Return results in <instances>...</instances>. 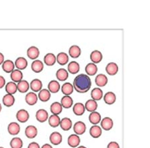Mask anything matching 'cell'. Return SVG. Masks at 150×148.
<instances>
[{
    "mask_svg": "<svg viewBox=\"0 0 150 148\" xmlns=\"http://www.w3.org/2000/svg\"><path fill=\"white\" fill-rule=\"evenodd\" d=\"M91 86V79L88 75L79 74L75 77L73 87L78 93H84L88 92Z\"/></svg>",
    "mask_w": 150,
    "mask_h": 148,
    "instance_id": "obj_1",
    "label": "cell"
},
{
    "mask_svg": "<svg viewBox=\"0 0 150 148\" xmlns=\"http://www.w3.org/2000/svg\"><path fill=\"white\" fill-rule=\"evenodd\" d=\"M16 118L19 122L25 123L28 122L30 118V114L25 110H20L17 112Z\"/></svg>",
    "mask_w": 150,
    "mask_h": 148,
    "instance_id": "obj_2",
    "label": "cell"
},
{
    "mask_svg": "<svg viewBox=\"0 0 150 148\" xmlns=\"http://www.w3.org/2000/svg\"><path fill=\"white\" fill-rule=\"evenodd\" d=\"M118 70H119L118 65L114 62H110L106 65L105 71L110 76H115V74H117Z\"/></svg>",
    "mask_w": 150,
    "mask_h": 148,
    "instance_id": "obj_3",
    "label": "cell"
},
{
    "mask_svg": "<svg viewBox=\"0 0 150 148\" xmlns=\"http://www.w3.org/2000/svg\"><path fill=\"white\" fill-rule=\"evenodd\" d=\"M35 117L39 122L43 123L47 120L48 113L46 110H43V109H40L36 112Z\"/></svg>",
    "mask_w": 150,
    "mask_h": 148,
    "instance_id": "obj_4",
    "label": "cell"
},
{
    "mask_svg": "<svg viewBox=\"0 0 150 148\" xmlns=\"http://www.w3.org/2000/svg\"><path fill=\"white\" fill-rule=\"evenodd\" d=\"M86 130V125L83 122H77L74 124V131L77 135H83Z\"/></svg>",
    "mask_w": 150,
    "mask_h": 148,
    "instance_id": "obj_5",
    "label": "cell"
},
{
    "mask_svg": "<svg viewBox=\"0 0 150 148\" xmlns=\"http://www.w3.org/2000/svg\"><path fill=\"white\" fill-rule=\"evenodd\" d=\"M25 134L29 139H33L38 135V129L33 125H28L25 128Z\"/></svg>",
    "mask_w": 150,
    "mask_h": 148,
    "instance_id": "obj_6",
    "label": "cell"
},
{
    "mask_svg": "<svg viewBox=\"0 0 150 148\" xmlns=\"http://www.w3.org/2000/svg\"><path fill=\"white\" fill-rule=\"evenodd\" d=\"M50 141L53 145H59L62 142V135L59 132H53L50 136Z\"/></svg>",
    "mask_w": 150,
    "mask_h": 148,
    "instance_id": "obj_7",
    "label": "cell"
},
{
    "mask_svg": "<svg viewBox=\"0 0 150 148\" xmlns=\"http://www.w3.org/2000/svg\"><path fill=\"white\" fill-rule=\"evenodd\" d=\"M28 57L31 59H35L40 55V50L35 46H31L27 51Z\"/></svg>",
    "mask_w": 150,
    "mask_h": 148,
    "instance_id": "obj_8",
    "label": "cell"
},
{
    "mask_svg": "<svg viewBox=\"0 0 150 148\" xmlns=\"http://www.w3.org/2000/svg\"><path fill=\"white\" fill-rule=\"evenodd\" d=\"M25 101L28 105L30 106H34L35 104L37 103L38 100V97L37 94H35L33 92H30L25 96Z\"/></svg>",
    "mask_w": 150,
    "mask_h": 148,
    "instance_id": "obj_9",
    "label": "cell"
},
{
    "mask_svg": "<svg viewBox=\"0 0 150 148\" xmlns=\"http://www.w3.org/2000/svg\"><path fill=\"white\" fill-rule=\"evenodd\" d=\"M113 125L112 119L109 117L104 118L101 122V127L105 131H110L113 127Z\"/></svg>",
    "mask_w": 150,
    "mask_h": 148,
    "instance_id": "obj_10",
    "label": "cell"
},
{
    "mask_svg": "<svg viewBox=\"0 0 150 148\" xmlns=\"http://www.w3.org/2000/svg\"><path fill=\"white\" fill-rule=\"evenodd\" d=\"M67 143L71 147H77L80 144V138L77 135L71 134L68 137Z\"/></svg>",
    "mask_w": 150,
    "mask_h": 148,
    "instance_id": "obj_11",
    "label": "cell"
},
{
    "mask_svg": "<svg viewBox=\"0 0 150 148\" xmlns=\"http://www.w3.org/2000/svg\"><path fill=\"white\" fill-rule=\"evenodd\" d=\"M103 59V55L101 52L98 50L93 51L90 54V59L91 61L93 62V64H98V63L101 62V60Z\"/></svg>",
    "mask_w": 150,
    "mask_h": 148,
    "instance_id": "obj_12",
    "label": "cell"
},
{
    "mask_svg": "<svg viewBox=\"0 0 150 148\" xmlns=\"http://www.w3.org/2000/svg\"><path fill=\"white\" fill-rule=\"evenodd\" d=\"M8 132L11 135H16L20 132V126L16 122H11L8 127Z\"/></svg>",
    "mask_w": 150,
    "mask_h": 148,
    "instance_id": "obj_13",
    "label": "cell"
},
{
    "mask_svg": "<svg viewBox=\"0 0 150 148\" xmlns=\"http://www.w3.org/2000/svg\"><path fill=\"white\" fill-rule=\"evenodd\" d=\"M14 65H16V67L18 68V69L21 71V70L25 69L26 67H27L28 63L25 58H24L23 57H19L18 58H17Z\"/></svg>",
    "mask_w": 150,
    "mask_h": 148,
    "instance_id": "obj_14",
    "label": "cell"
},
{
    "mask_svg": "<svg viewBox=\"0 0 150 148\" xmlns=\"http://www.w3.org/2000/svg\"><path fill=\"white\" fill-rule=\"evenodd\" d=\"M23 77V73L19 69H14L10 75L11 79L14 83H19L22 80Z\"/></svg>",
    "mask_w": 150,
    "mask_h": 148,
    "instance_id": "obj_15",
    "label": "cell"
},
{
    "mask_svg": "<svg viewBox=\"0 0 150 148\" xmlns=\"http://www.w3.org/2000/svg\"><path fill=\"white\" fill-rule=\"evenodd\" d=\"M108 77H106L105 75L104 74H99L96 76V79H95V82L97 86L99 87H104L106 86L108 84Z\"/></svg>",
    "mask_w": 150,
    "mask_h": 148,
    "instance_id": "obj_16",
    "label": "cell"
},
{
    "mask_svg": "<svg viewBox=\"0 0 150 148\" xmlns=\"http://www.w3.org/2000/svg\"><path fill=\"white\" fill-rule=\"evenodd\" d=\"M30 86L31 87V90L34 92H38L42 89L43 84L40 79H34L31 81Z\"/></svg>",
    "mask_w": 150,
    "mask_h": 148,
    "instance_id": "obj_17",
    "label": "cell"
},
{
    "mask_svg": "<svg viewBox=\"0 0 150 148\" xmlns=\"http://www.w3.org/2000/svg\"><path fill=\"white\" fill-rule=\"evenodd\" d=\"M89 134L93 138H98L102 134V130L100 126L94 125L89 130Z\"/></svg>",
    "mask_w": 150,
    "mask_h": 148,
    "instance_id": "obj_18",
    "label": "cell"
},
{
    "mask_svg": "<svg viewBox=\"0 0 150 148\" xmlns=\"http://www.w3.org/2000/svg\"><path fill=\"white\" fill-rule=\"evenodd\" d=\"M15 68L14 63L11 60H6L2 64V69L6 73H11Z\"/></svg>",
    "mask_w": 150,
    "mask_h": 148,
    "instance_id": "obj_19",
    "label": "cell"
},
{
    "mask_svg": "<svg viewBox=\"0 0 150 148\" xmlns=\"http://www.w3.org/2000/svg\"><path fill=\"white\" fill-rule=\"evenodd\" d=\"M56 61L58 64L61 65L67 64L69 62V56L66 53L61 52L59 53L56 57Z\"/></svg>",
    "mask_w": 150,
    "mask_h": 148,
    "instance_id": "obj_20",
    "label": "cell"
},
{
    "mask_svg": "<svg viewBox=\"0 0 150 148\" xmlns=\"http://www.w3.org/2000/svg\"><path fill=\"white\" fill-rule=\"evenodd\" d=\"M104 101L108 105H112L116 101V96L114 93L112 91L107 92L103 97Z\"/></svg>",
    "mask_w": 150,
    "mask_h": 148,
    "instance_id": "obj_21",
    "label": "cell"
},
{
    "mask_svg": "<svg viewBox=\"0 0 150 148\" xmlns=\"http://www.w3.org/2000/svg\"><path fill=\"white\" fill-rule=\"evenodd\" d=\"M60 89V84L56 80H52L48 84V90L50 93H56Z\"/></svg>",
    "mask_w": 150,
    "mask_h": 148,
    "instance_id": "obj_22",
    "label": "cell"
},
{
    "mask_svg": "<svg viewBox=\"0 0 150 148\" xmlns=\"http://www.w3.org/2000/svg\"><path fill=\"white\" fill-rule=\"evenodd\" d=\"M38 98L43 102H46L49 101L51 98V93L47 89H42L40 91V93L38 94Z\"/></svg>",
    "mask_w": 150,
    "mask_h": 148,
    "instance_id": "obj_23",
    "label": "cell"
},
{
    "mask_svg": "<svg viewBox=\"0 0 150 148\" xmlns=\"http://www.w3.org/2000/svg\"><path fill=\"white\" fill-rule=\"evenodd\" d=\"M59 125L64 131H69L72 127V122L69 118H64L60 121Z\"/></svg>",
    "mask_w": 150,
    "mask_h": 148,
    "instance_id": "obj_24",
    "label": "cell"
},
{
    "mask_svg": "<svg viewBox=\"0 0 150 148\" xmlns=\"http://www.w3.org/2000/svg\"><path fill=\"white\" fill-rule=\"evenodd\" d=\"M67 69H68L69 73L71 74H76L79 72L80 69V66L78 63L73 61L69 63L68 66H67Z\"/></svg>",
    "mask_w": 150,
    "mask_h": 148,
    "instance_id": "obj_25",
    "label": "cell"
},
{
    "mask_svg": "<svg viewBox=\"0 0 150 148\" xmlns=\"http://www.w3.org/2000/svg\"><path fill=\"white\" fill-rule=\"evenodd\" d=\"M85 109L87 111H89V112H93L95 111L97 108H98V103H97L96 101L93 100V99H89L86 101V104H85Z\"/></svg>",
    "mask_w": 150,
    "mask_h": 148,
    "instance_id": "obj_26",
    "label": "cell"
},
{
    "mask_svg": "<svg viewBox=\"0 0 150 148\" xmlns=\"http://www.w3.org/2000/svg\"><path fill=\"white\" fill-rule=\"evenodd\" d=\"M85 106L82 103H76L73 108L74 114L77 116H81L85 113Z\"/></svg>",
    "mask_w": 150,
    "mask_h": 148,
    "instance_id": "obj_27",
    "label": "cell"
},
{
    "mask_svg": "<svg viewBox=\"0 0 150 148\" xmlns=\"http://www.w3.org/2000/svg\"><path fill=\"white\" fill-rule=\"evenodd\" d=\"M56 62V57L52 53H49L45 55L44 63L48 66H52Z\"/></svg>",
    "mask_w": 150,
    "mask_h": 148,
    "instance_id": "obj_28",
    "label": "cell"
},
{
    "mask_svg": "<svg viewBox=\"0 0 150 148\" xmlns=\"http://www.w3.org/2000/svg\"><path fill=\"white\" fill-rule=\"evenodd\" d=\"M62 91L65 96H69L74 91L73 85L69 83V82L64 84L62 87Z\"/></svg>",
    "mask_w": 150,
    "mask_h": 148,
    "instance_id": "obj_29",
    "label": "cell"
},
{
    "mask_svg": "<svg viewBox=\"0 0 150 148\" xmlns=\"http://www.w3.org/2000/svg\"><path fill=\"white\" fill-rule=\"evenodd\" d=\"M101 115L100 113L97 111H93L91 112L89 116V120L91 123L93 125H97L101 122Z\"/></svg>",
    "mask_w": 150,
    "mask_h": 148,
    "instance_id": "obj_30",
    "label": "cell"
},
{
    "mask_svg": "<svg viewBox=\"0 0 150 148\" xmlns=\"http://www.w3.org/2000/svg\"><path fill=\"white\" fill-rule=\"evenodd\" d=\"M17 87H18V90L20 93H24L28 91L29 88H30V84L26 80H21L17 85Z\"/></svg>",
    "mask_w": 150,
    "mask_h": 148,
    "instance_id": "obj_31",
    "label": "cell"
},
{
    "mask_svg": "<svg viewBox=\"0 0 150 148\" xmlns=\"http://www.w3.org/2000/svg\"><path fill=\"white\" fill-rule=\"evenodd\" d=\"M69 54L72 58H77L81 55V49L77 45H72L69 49Z\"/></svg>",
    "mask_w": 150,
    "mask_h": 148,
    "instance_id": "obj_32",
    "label": "cell"
},
{
    "mask_svg": "<svg viewBox=\"0 0 150 148\" xmlns=\"http://www.w3.org/2000/svg\"><path fill=\"white\" fill-rule=\"evenodd\" d=\"M31 69L35 73H40L43 69V64L40 60H35L31 65Z\"/></svg>",
    "mask_w": 150,
    "mask_h": 148,
    "instance_id": "obj_33",
    "label": "cell"
},
{
    "mask_svg": "<svg viewBox=\"0 0 150 148\" xmlns=\"http://www.w3.org/2000/svg\"><path fill=\"white\" fill-rule=\"evenodd\" d=\"M73 99H72V98L70 96H65L64 97H63L61 99V105L62 106V108L64 107V108H70L72 106H73Z\"/></svg>",
    "mask_w": 150,
    "mask_h": 148,
    "instance_id": "obj_34",
    "label": "cell"
},
{
    "mask_svg": "<svg viewBox=\"0 0 150 148\" xmlns=\"http://www.w3.org/2000/svg\"><path fill=\"white\" fill-rule=\"evenodd\" d=\"M91 97L93 100L98 101L103 98V91L100 88H94L91 92Z\"/></svg>",
    "mask_w": 150,
    "mask_h": 148,
    "instance_id": "obj_35",
    "label": "cell"
},
{
    "mask_svg": "<svg viewBox=\"0 0 150 148\" xmlns=\"http://www.w3.org/2000/svg\"><path fill=\"white\" fill-rule=\"evenodd\" d=\"M69 74L66 69L64 68L59 69L56 72V77L58 80L61 81H66V80L68 78Z\"/></svg>",
    "mask_w": 150,
    "mask_h": 148,
    "instance_id": "obj_36",
    "label": "cell"
},
{
    "mask_svg": "<svg viewBox=\"0 0 150 148\" xmlns=\"http://www.w3.org/2000/svg\"><path fill=\"white\" fill-rule=\"evenodd\" d=\"M3 103L6 107H11L15 103V98L13 95L11 94H6L3 98Z\"/></svg>",
    "mask_w": 150,
    "mask_h": 148,
    "instance_id": "obj_37",
    "label": "cell"
},
{
    "mask_svg": "<svg viewBox=\"0 0 150 148\" xmlns=\"http://www.w3.org/2000/svg\"><path fill=\"white\" fill-rule=\"evenodd\" d=\"M86 69V72L88 76H93L94 75H96V73L98 72V68L96 64H93V63H89V64L86 65V69Z\"/></svg>",
    "mask_w": 150,
    "mask_h": 148,
    "instance_id": "obj_38",
    "label": "cell"
},
{
    "mask_svg": "<svg viewBox=\"0 0 150 148\" xmlns=\"http://www.w3.org/2000/svg\"><path fill=\"white\" fill-rule=\"evenodd\" d=\"M62 109L63 108L61 105V103H59V102L53 103L50 107L51 112L53 113V115H58L59 114L62 113Z\"/></svg>",
    "mask_w": 150,
    "mask_h": 148,
    "instance_id": "obj_39",
    "label": "cell"
},
{
    "mask_svg": "<svg viewBox=\"0 0 150 148\" xmlns=\"http://www.w3.org/2000/svg\"><path fill=\"white\" fill-rule=\"evenodd\" d=\"M6 91L8 93V94H15L17 91H18V87H17V85L16 83L13 81H9L6 86Z\"/></svg>",
    "mask_w": 150,
    "mask_h": 148,
    "instance_id": "obj_40",
    "label": "cell"
},
{
    "mask_svg": "<svg viewBox=\"0 0 150 148\" xmlns=\"http://www.w3.org/2000/svg\"><path fill=\"white\" fill-rule=\"evenodd\" d=\"M60 118L58 115H52L49 118V124L52 127H56L59 125Z\"/></svg>",
    "mask_w": 150,
    "mask_h": 148,
    "instance_id": "obj_41",
    "label": "cell"
},
{
    "mask_svg": "<svg viewBox=\"0 0 150 148\" xmlns=\"http://www.w3.org/2000/svg\"><path fill=\"white\" fill-rule=\"evenodd\" d=\"M10 146L11 148H22L23 142L19 137H14L11 140Z\"/></svg>",
    "mask_w": 150,
    "mask_h": 148,
    "instance_id": "obj_42",
    "label": "cell"
},
{
    "mask_svg": "<svg viewBox=\"0 0 150 148\" xmlns=\"http://www.w3.org/2000/svg\"><path fill=\"white\" fill-rule=\"evenodd\" d=\"M107 148H120V145L115 142H112L108 145Z\"/></svg>",
    "mask_w": 150,
    "mask_h": 148,
    "instance_id": "obj_43",
    "label": "cell"
},
{
    "mask_svg": "<svg viewBox=\"0 0 150 148\" xmlns=\"http://www.w3.org/2000/svg\"><path fill=\"white\" fill-rule=\"evenodd\" d=\"M28 148H40V147L37 142H31L29 144Z\"/></svg>",
    "mask_w": 150,
    "mask_h": 148,
    "instance_id": "obj_44",
    "label": "cell"
},
{
    "mask_svg": "<svg viewBox=\"0 0 150 148\" xmlns=\"http://www.w3.org/2000/svg\"><path fill=\"white\" fill-rule=\"evenodd\" d=\"M6 84V79L3 76H0V89H2Z\"/></svg>",
    "mask_w": 150,
    "mask_h": 148,
    "instance_id": "obj_45",
    "label": "cell"
},
{
    "mask_svg": "<svg viewBox=\"0 0 150 148\" xmlns=\"http://www.w3.org/2000/svg\"><path fill=\"white\" fill-rule=\"evenodd\" d=\"M4 62V55H3V53L0 52V65L3 64Z\"/></svg>",
    "mask_w": 150,
    "mask_h": 148,
    "instance_id": "obj_46",
    "label": "cell"
},
{
    "mask_svg": "<svg viewBox=\"0 0 150 148\" xmlns=\"http://www.w3.org/2000/svg\"><path fill=\"white\" fill-rule=\"evenodd\" d=\"M42 148H53L52 146L50 144H44L43 145V146L42 147Z\"/></svg>",
    "mask_w": 150,
    "mask_h": 148,
    "instance_id": "obj_47",
    "label": "cell"
},
{
    "mask_svg": "<svg viewBox=\"0 0 150 148\" xmlns=\"http://www.w3.org/2000/svg\"><path fill=\"white\" fill-rule=\"evenodd\" d=\"M77 148H87V147H85V146H83V145H81V146H79V147H77Z\"/></svg>",
    "mask_w": 150,
    "mask_h": 148,
    "instance_id": "obj_48",
    "label": "cell"
},
{
    "mask_svg": "<svg viewBox=\"0 0 150 148\" xmlns=\"http://www.w3.org/2000/svg\"><path fill=\"white\" fill-rule=\"evenodd\" d=\"M1 110H2V107H1V104H0V112H1Z\"/></svg>",
    "mask_w": 150,
    "mask_h": 148,
    "instance_id": "obj_49",
    "label": "cell"
},
{
    "mask_svg": "<svg viewBox=\"0 0 150 148\" xmlns=\"http://www.w3.org/2000/svg\"><path fill=\"white\" fill-rule=\"evenodd\" d=\"M0 148H4V147H0Z\"/></svg>",
    "mask_w": 150,
    "mask_h": 148,
    "instance_id": "obj_50",
    "label": "cell"
}]
</instances>
